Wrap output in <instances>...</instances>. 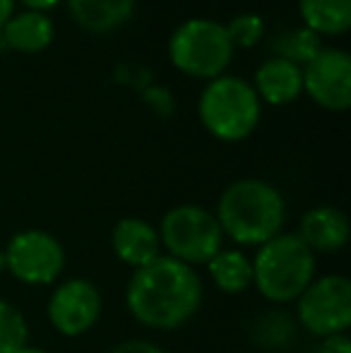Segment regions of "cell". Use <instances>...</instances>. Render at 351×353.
I'll return each instance as SVG.
<instances>
[{
    "mask_svg": "<svg viewBox=\"0 0 351 353\" xmlns=\"http://www.w3.org/2000/svg\"><path fill=\"white\" fill-rule=\"evenodd\" d=\"M320 51H323V39L305 27L281 29L272 39V56L296 63L299 68L308 65Z\"/></svg>",
    "mask_w": 351,
    "mask_h": 353,
    "instance_id": "ac0fdd59",
    "label": "cell"
},
{
    "mask_svg": "<svg viewBox=\"0 0 351 353\" xmlns=\"http://www.w3.org/2000/svg\"><path fill=\"white\" fill-rule=\"evenodd\" d=\"M19 353H46V351H43V349H39V346H24V349L22 351H19Z\"/></svg>",
    "mask_w": 351,
    "mask_h": 353,
    "instance_id": "d4e9b609",
    "label": "cell"
},
{
    "mask_svg": "<svg viewBox=\"0 0 351 353\" xmlns=\"http://www.w3.org/2000/svg\"><path fill=\"white\" fill-rule=\"evenodd\" d=\"M111 250L116 260L130 270H140L159 255H164L157 226H152L147 219L140 216H126L113 226Z\"/></svg>",
    "mask_w": 351,
    "mask_h": 353,
    "instance_id": "7c38bea8",
    "label": "cell"
},
{
    "mask_svg": "<svg viewBox=\"0 0 351 353\" xmlns=\"http://www.w3.org/2000/svg\"><path fill=\"white\" fill-rule=\"evenodd\" d=\"M5 272L27 286H51L66 272V248L43 228L17 231L3 248Z\"/></svg>",
    "mask_w": 351,
    "mask_h": 353,
    "instance_id": "52a82bcc",
    "label": "cell"
},
{
    "mask_svg": "<svg viewBox=\"0 0 351 353\" xmlns=\"http://www.w3.org/2000/svg\"><path fill=\"white\" fill-rule=\"evenodd\" d=\"M108 353H166L159 344L147 339H126L121 344H116Z\"/></svg>",
    "mask_w": 351,
    "mask_h": 353,
    "instance_id": "44dd1931",
    "label": "cell"
},
{
    "mask_svg": "<svg viewBox=\"0 0 351 353\" xmlns=\"http://www.w3.org/2000/svg\"><path fill=\"white\" fill-rule=\"evenodd\" d=\"M161 252L188 267H202L224 248V233L214 212L200 205L171 207L159 223Z\"/></svg>",
    "mask_w": 351,
    "mask_h": 353,
    "instance_id": "8992f818",
    "label": "cell"
},
{
    "mask_svg": "<svg viewBox=\"0 0 351 353\" xmlns=\"http://www.w3.org/2000/svg\"><path fill=\"white\" fill-rule=\"evenodd\" d=\"M318 353H351V341L347 334H334L320 339V351Z\"/></svg>",
    "mask_w": 351,
    "mask_h": 353,
    "instance_id": "7402d4cb",
    "label": "cell"
},
{
    "mask_svg": "<svg viewBox=\"0 0 351 353\" xmlns=\"http://www.w3.org/2000/svg\"><path fill=\"white\" fill-rule=\"evenodd\" d=\"M24 5V10H37V12H48V10L56 8L61 0H17Z\"/></svg>",
    "mask_w": 351,
    "mask_h": 353,
    "instance_id": "603a6c76",
    "label": "cell"
},
{
    "mask_svg": "<svg viewBox=\"0 0 351 353\" xmlns=\"http://www.w3.org/2000/svg\"><path fill=\"white\" fill-rule=\"evenodd\" d=\"M103 310L101 291L94 281L72 276L56 283L53 293L48 296L46 315L51 327L66 339L85 336L99 322Z\"/></svg>",
    "mask_w": 351,
    "mask_h": 353,
    "instance_id": "9c48e42d",
    "label": "cell"
},
{
    "mask_svg": "<svg viewBox=\"0 0 351 353\" xmlns=\"http://www.w3.org/2000/svg\"><path fill=\"white\" fill-rule=\"evenodd\" d=\"M214 216L224 238L241 248H260L284 231L286 202L263 178H239L219 195Z\"/></svg>",
    "mask_w": 351,
    "mask_h": 353,
    "instance_id": "7a4b0ae2",
    "label": "cell"
},
{
    "mask_svg": "<svg viewBox=\"0 0 351 353\" xmlns=\"http://www.w3.org/2000/svg\"><path fill=\"white\" fill-rule=\"evenodd\" d=\"M17 0H0V29L8 24V19L12 17L14 12H17Z\"/></svg>",
    "mask_w": 351,
    "mask_h": 353,
    "instance_id": "cb8c5ba5",
    "label": "cell"
},
{
    "mask_svg": "<svg viewBox=\"0 0 351 353\" xmlns=\"http://www.w3.org/2000/svg\"><path fill=\"white\" fill-rule=\"evenodd\" d=\"M296 317L318 339L347 334L351 327V281L344 274L315 276L296 298Z\"/></svg>",
    "mask_w": 351,
    "mask_h": 353,
    "instance_id": "ba28073f",
    "label": "cell"
},
{
    "mask_svg": "<svg viewBox=\"0 0 351 353\" xmlns=\"http://www.w3.org/2000/svg\"><path fill=\"white\" fill-rule=\"evenodd\" d=\"M3 39L8 48L17 53H43L53 43L56 37V27L53 19L46 12H37V10H19L8 19L3 29Z\"/></svg>",
    "mask_w": 351,
    "mask_h": 353,
    "instance_id": "5bb4252c",
    "label": "cell"
},
{
    "mask_svg": "<svg viewBox=\"0 0 351 353\" xmlns=\"http://www.w3.org/2000/svg\"><path fill=\"white\" fill-rule=\"evenodd\" d=\"M197 118L214 140L243 142L258 130L263 103L253 84L234 74L210 79L197 99Z\"/></svg>",
    "mask_w": 351,
    "mask_h": 353,
    "instance_id": "277c9868",
    "label": "cell"
},
{
    "mask_svg": "<svg viewBox=\"0 0 351 353\" xmlns=\"http://www.w3.org/2000/svg\"><path fill=\"white\" fill-rule=\"evenodd\" d=\"M70 17L89 34H111L130 22L135 0H66Z\"/></svg>",
    "mask_w": 351,
    "mask_h": 353,
    "instance_id": "9a60e30c",
    "label": "cell"
},
{
    "mask_svg": "<svg viewBox=\"0 0 351 353\" xmlns=\"http://www.w3.org/2000/svg\"><path fill=\"white\" fill-rule=\"evenodd\" d=\"M205 267L210 281L224 296H243L253 288V260L239 248H221Z\"/></svg>",
    "mask_w": 351,
    "mask_h": 353,
    "instance_id": "2e32d148",
    "label": "cell"
},
{
    "mask_svg": "<svg viewBox=\"0 0 351 353\" xmlns=\"http://www.w3.org/2000/svg\"><path fill=\"white\" fill-rule=\"evenodd\" d=\"M29 344V325L22 310L0 298V353H19Z\"/></svg>",
    "mask_w": 351,
    "mask_h": 353,
    "instance_id": "d6986e66",
    "label": "cell"
},
{
    "mask_svg": "<svg viewBox=\"0 0 351 353\" xmlns=\"http://www.w3.org/2000/svg\"><path fill=\"white\" fill-rule=\"evenodd\" d=\"M301 27L323 37H344L351 29V0H299Z\"/></svg>",
    "mask_w": 351,
    "mask_h": 353,
    "instance_id": "e0dca14e",
    "label": "cell"
},
{
    "mask_svg": "<svg viewBox=\"0 0 351 353\" xmlns=\"http://www.w3.org/2000/svg\"><path fill=\"white\" fill-rule=\"evenodd\" d=\"M224 22L210 17H192L181 22L169 39V61L178 72L192 79H217L226 74L234 61Z\"/></svg>",
    "mask_w": 351,
    "mask_h": 353,
    "instance_id": "5b68a950",
    "label": "cell"
},
{
    "mask_svg": "<svg viewBox=\"0 0 351 353\" xmlns=\"http://www.w3.org/2000/svg\"><path fill=\"white\" fill-rule=\"evenodd\" d=\"M349 216L339 207L318 205L301 216L296 236L313 255H334L349 243Z\"/></svg>",
    "mask_w": 351,
    "mask_h": 353,
    "instance_id": "8fae6325",
    "label": "cell"
},
{
    "mask_svg": "<svg viewBox=\"0 0 351 353\" xmlns=\"http://www.w3.org/2000/svg\"><path fill=\"white\" fill-rule=\"evenodd\" d=\"M301 70L303 94L320 108L344 113L351 106V56L344 48L323 46V51Z\"/></svg>",
    "mask_w": 351,
    "mask_h": 353,
    "instance_id": "30bf717a",
    "label": "cell"
},
{
    "mask_svg": "<svg viewBox=\"0 0 351 353\" xmlns=\"http://www.w3.org/2000/svg\"><path fill=\"white\" fill-rule=\"evenodd\" d=\"M205 283L197 270L169 255L132 270L126 286V307L137 325L157 332H174L200 312Z\"/></svg>",
    "mask_w": 351,
    "mask_h": 353,
    "instance_id": "6da1fadb",
    "label": "cell"
},
{
    "mask_svg": "<svg viewBox=\"0 0 351 353\" xmlns=\"http://www.w3.org/2000/svg\"><path fill=\"white\" fill-rule=\"evenodd\" d=\"M253 89L260 103L289 106L303 94V70L296 63L270 56L255 70Z\"/></svg>",
    "mask_w": 351,
    "mask_h": 353,
    "instance_id": "4fadbf2b",
    "label": "cell"
},
{
    "mask_svg": "<svg viewBox=\"0 0 351 353\" xmlns=\"http://www.w3.org/2000/svg\"><path fill=\"white\" fill-rule=\"evenodd\" d=\"M229 34L231 46L236 48H255L267 37V24L258 12H241L224 24Z\"/></svg>",
    "mask_w": 351,
    "mask_h": 353,
    "instance_id": "ffe728a7",
    "label": "cell"
},
{
    "mask_svg": "<svg viewBox=\"0 0 351 353\" xmlns=\"http://www.w3.org/2000/svg\"><path fill=\"white\" fill-rule=\"evenodd\" d=\"M0 272H5V257H3V250H0Z\"/></svg>",
    "mask_w": 351,
    "mask_h": 353,
    "instance_id": "484cf974",
    "label": "cell"
},
{
    "mask_svg": "<svg viewBox=\"0 0 351 353\" xmlns=\"http://www.w3.org/2000/svg\"><path fill=\"white\" fill-rule=\"evenodd\" d=\"M253 288L274 305L296 303V298L315 279L318 260L296 233L281 231L255 248Z\"/></svg>",
    "mask_w": 351,
    "mask_h": 353,
    "instance_id": "3957f363",
    "label": "cell"
}]
</instances>
